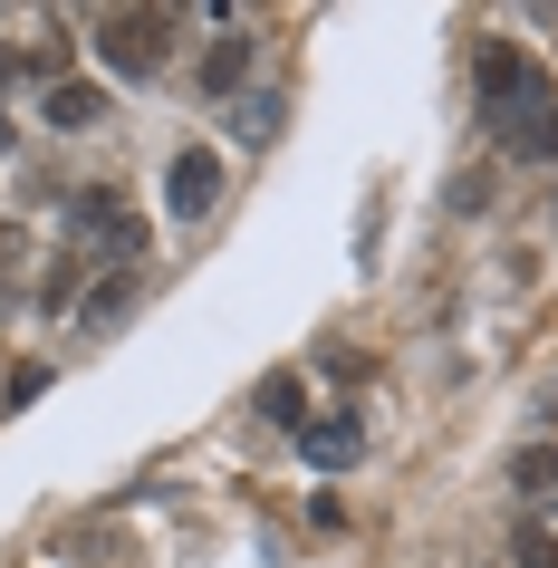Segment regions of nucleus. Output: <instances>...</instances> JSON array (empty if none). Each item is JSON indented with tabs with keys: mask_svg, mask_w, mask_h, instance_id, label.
<instances>
[{
	"mask_svg": "<svg viewBox=\"0 0 558 568\" xmlns=\"http://www.w3.org/2000/svg\"><path fill=\"white\" fill-rule=\"evenodd\" d=\"M529 97H549V78H539L510 39H481V49H471V106H481V125H510Z\"/></svg>",
	"mask_w": 558,
	"mask_h": 568,
	"instance_id": "obj_1",
	"label": "nucleus"
},
{
	"mask_svg": "<svg viewBox=\"0 0 558 568\" xmlns=\"http://www.w3.org/2000/svg\"><path fill=\"white\" fill-rule=\"evenodd\" d=\"M164 49H174V20L164 10H106L97 20V59L116 68V78H154Z\"/></svg>",
	"mask_w": 558,
	"mask_h": 568,
	"instance_id": "obj_2",
	"label": "nucleus"
},
{
	"mask_svg": "<svg viewBox=\"0 0 558 568\" xmlns=\"http://www.w3.org/2000/svg\"><path fill=\"white\" fill-rule=\"evenodd\" d=\"M68 232L97 241L116 270H135V251H145V212L116 203V183H97V193H78V203H68Z\"/></svg>",
	"mask_w": 558,
	"mask_h": 568,
	"instance_id": "obj_3",
	"label": "nucleus"
},
{
	"mask_svg": "<svg viewBox=\"0 0 558 568\" xmlns=\"http://www.w3.org/2000/svg\"><path fill=\"white\" fill-rule=\"evenodd\" d=\"M164 203H174V222H203V212L222 203V154H212V145H183L174 174H164Z\"/></svg>",
	"mask_w": 558,
	"mask_h": 568,
	"instance_id": "obj_4",
	"label": "nucleus"
},
{
	"mask_svg": "<svg viewBox=\"0 0 558 568\" xmlns=\"http://www.w3.org/2000/svg\"><path fill=\"white\" fill-rule=\"evenodd\" d=\"M39 116L68 125V135H88V125H106V88H88V78H59V88L39 97Z\"/></svg>",
	"mask_w": 558,
	"mask_h": 568,
	"instance_id": "obj_5",
	"label": "nucleus"
},
{
	"mask_svg": "<svg viewBox=\"0 0 558 568\" xmlns=\"http://www.w3.org/2000/svg\"><path fill=\"white\" fill-rule=\"evenodd\" d=\"M500 145L520 154V164H539V154H558V97H529L520 116L500 125Z\"/></svg>",
	"mask_w": 558,
	"mask_h": 568,
	"instance_id": "obj_6",
	"label": "nucleus"
},
{
	"mask_svg": "<svg viewBox=\"0 0 558 568\" xmlns=\"http://www.w3.org/2000/svg\"><path fill=\"white\" fill-rule=\"evenodd\" d=\"M298 444H308L318 473H347L356 453H366V434H356V415H327V424H298Z\"/></svg>",
	"mask_w": 558,
	"mask_h": 568,
	"instance_id": "obj_7",
	"label": "nucleus"
},
{
	"mask_svg": "<svg viewBox=\"0 0 558 568\" xmlns=\"http://www.w3.org/2000/svg\"><path fill=\"white\" fill-rule=\"evenodd\" d=\"M125 308H135V270H106L88 300H78V328H116Z\"/></svg>",
	"mask_w": 558,
	"mask_h": 568,
	"instance_id": "obj_8",
	"label": "nucleus"
},
{
	"mask_svg": "<svg viewBox=\"0 0 558 568\" xmlns=\"http://www.w3.org/2000/svg\"><path fill=\"white\" fill-rule=\"evenodd\" d=\"M241 78H251V39L232 30V39H222V49H212V59H203V88H212V97H232Z\"/></svg>",
	"mask_w": 558,
	"mask_h": 568,
	"instance_id": "obj_9",
	"label": "nucleus"
},
{
	"mask_svg": "<svg viewBox=\"0 0 558 568\" xmlns=\"http://www.w3.org/2000/svg\"><path fill=\"white\" fill-rule=\"evenodd\" d=\"M510 559L520 568H558V530L549 520H520V530H510Z\"/></svg>",
	"mask_w": 558,
	"mask_h": 568,
	"instance_id": "obj_10",
	"label": "nucleus"
},
{
	"mask_svg": "<svg viewBox=\"0 0 558 568\" xmlns=\"http://www.w3.org/2000/svg\"><path fill=\"white\" fill-rule=\"evenodd\" d=\"M261 415H270V424H298V415H308L298 376H261Z\"/></svg>",
	"mask_w": 558,
	"mask_h": 568,
	"instance_id": "obj_11",
	"label": "nucleus"
},
{
	"mask_svg": "<svg viewBox=\"0 0 558 568\" xmlns=\"http://www.w3.org/2000/svg\"><path fill=\"white\" fill-rule=\"evenodd\" d=\"M510 481H520V491H539V481H558V453H549V444H529L520 463H510Z\"/></svg>",
	"mask_w": 558,
	"mask_h": 568,
	"instance_id": "obj_12",
	"label": "nucleus"
},
{
	"mask_svg": "<svg viewBox=\"0 0 558 568\" xmlns=\"http://www.w3.org/2000/svg\"><path fill=\"white\" fill-rule=\"evenodd\" d=\"M241 135H251V145H270V135H280V97H251V106H241Z\"/></svg>",
	"mask_w": 558,
	"mask_h": 568,
	"instance_id": "obj_13",
	"label": "nucleus"
},
{
	"mask_svg": "<svg viewBox=\"0 0 558 568\" xmlns=\"http://www.w3.org/2000/svg\"><path fill=\"white\" fill-rule=\"evenodd\" d=\"M453 212H491V174H463V183H453Z\"/></svg>",
	"mask_w": 558,
	"mask_h": 568,
	"instance_id": "obj_14",
	"label": "nucleus"
},
{
	"mask_svg": "<svg viewBox=\"0 0 558 568\" xmlns=\"http://www.w3.org/2000/svg\"><path fill=\"white\" fill-rule=\"evenodd\" d=\"M0 270H20V222H0Z\"/></svg>",
	"mask_w": 558,
	"mask_h": 568,
	"instance_id": "obj_15",
	"label": "nucleus"
},
{
	"mask_svg": "<svg viewBox=\"0 0 558 568\" xmlns=\"http://www.w3.org/2000/svg\"><path fill=\"white\" fill-rule=\"evenodd\" d=\"M0 154H10V116H0Z\"/></svg>",
	"mask_w": 558,
	"mask_h": 568,
	"instance_id": "obj_16",
	"label": "nucleus"
}]
</instances>
